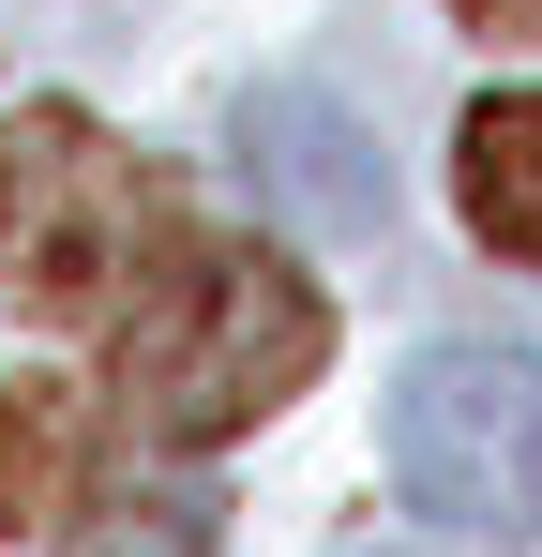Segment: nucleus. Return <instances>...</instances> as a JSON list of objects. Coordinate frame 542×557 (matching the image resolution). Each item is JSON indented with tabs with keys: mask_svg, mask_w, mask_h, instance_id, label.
Segmentation results:
<instances>
[{
	"mask_svg": "<svg viewBox=\"0 0 542 557\" xmlns=\"http://www.w3.org/2000/svg\"><path fill=\"white\" fill-rule=\"evenodd\" d=\"M392 482L467 543H542V347H422L392 376Z\"/></svg>",
	"mask_w": 542,
	"mask_h": 557,
	"instance_id": "nucleus-3",
	"label": "nucleus"
},
{
	"mask_svg": "<svg viewBox=\"0 0 542 557\" xmlns=\"http://www.w3.org/2000/svg\"><path fill=\"white\" fill-rule=\"evenodd\" d=\"M242 166H257L271 196H301L317 226H377V211H392L377 151H361V136H347L317 91H257V106H242Z\"/></svg>",
	"mask_w": 542,
	"mask_h": 557,
	"instance_id": "nucleus-4",
	"label": "nucleus"
},
{
	"mask_svg": "<svg viewBox=\"0 0 542 557\" xmlns=\"http://www.w3.org/2000/svg\"><path fill=\"white\" fill-rule=\"evenodd\" d=\"M90 392L76 376H15L0 392V528L15 543H61V512H76V482H90Z\"/></svg>",
	"mask_w": 542,
	"mask_h": 557,
	"instance_id": "nucleus-5",
	"label": "nucleus"
},
{
	"mask_svg": "<svg viewBox=\"0 0 542 557\" xmlns=\"http://www.w3.org/2000/svg\"><path fill=\"white\" fill-rule=\"evenodd\" d=\"M167 242H181V196L151 182V151H121L90 106H30V121L0 136V301L106 317Z\"/></svg>",
	"mask_w": 542,
	"mask_h": 557,
	"instance_id": "nucleus-2",
	"label": "nucleus"
},
{
	"mask_svg": "<svg viewBox=\"0 0 542 557\" xmlns=\"http://www.w3.org/2000/svg\"><path fill=\"white\" fill-rule=\"evenodd\" d=\"M467 30H497V46H542V0H452Z\"/></svg>",
	"mask_w": 542,
	"mask_h": 557,
	"instance_id": "nucleus-8",
	"label": "nucleus"
},
{
	"mask_svg": "<svg viewBox=\"0 0 542 557\" xmlns=\"http://www.w3.org/2000/svg\"><path fill=\"white\" fill-rule=\"evenodd\" d=\"M332 362V301L271 242H167L121 301V422L151 453H226L271 407H301Z\"/></svg>",
	"mask_w": 542,
	"mask_h": 557,
	"instance_id": "nucleus-1",
	"label": "nucleus"
},
{
	"mask_svg": "<svg viewBox=\"0 0 542 557\" xmlns=\"http://www.w3.org/2000/svg\"><path fill=\"white\" fill-rule=\"evenodd\" d=\"M452 196L482 226V257L542 272V91H482L467 136H452Z\"/></svg>",
	"mask_w": 542,
	"mask_h": 557,
	"instance_id": "nucleus-7",
	"label": "nucleus"
},
{
	"mask_svg": "<svg viewBox=\"0 0 542 557\" xmlns=\"http://www.w3.org/2000/svg\"><path fill=\"white\" fill-rule=\"evenodd\" d=\"M211 543H226L211 482H181V467H90L46 557H211Z\"/></svg>",
	"mask_w": 542,
	"mask_h": 557,
	"instance_id": "nucleus-6",
	"label": "nucleus"
}]
</instances>
